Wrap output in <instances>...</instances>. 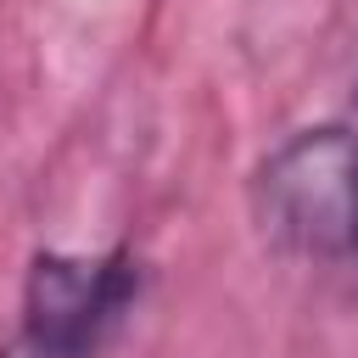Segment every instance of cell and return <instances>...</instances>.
I'll return each mask as SVG.
<instances>
[{
  "instance_id": "cell-1",
  "label": "cell",
  "mask_w": 358,
  "mask_h": 358,
  "mask_svg": "<svg viewBox=\"0 0 358 358\" xmlns=\"http://www.w3.org/2000/svg\"><path fill=\"white\" fill-rule=\"evenodd\" d=\"M263 218L274 235L308 252H347L352 241V196H358V134L308 129L280 145L257 173Z\"/></svg>"
},
{
  "instance_id": "cell-2",
  "label": "cell",
  "mask_w": 358,
  "mask_h": 358,
  "mask_svg": "<svg viewBox=\"0 0 358 358\" xmlns=\"http://www.w3.org/2000/svg\"><path fill=\"white\" fill-rule=\"evenodd\" d=\"M347 252H358V196H352V241H347Z\"/></svg>"
}]
</instances>
